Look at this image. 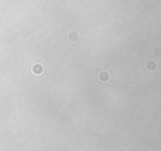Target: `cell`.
I'll return each instance as SVG.
<instances>
[{
    "label": "cell",
    "mask_w": 161,
    "mask_h": 151,
    "mask_svg": "<svg viewBox=\"0 0 161 151\" xmlns=\"http://www.w3.org/2000/svg\"><path fill=\"white\" fill-rule=\"evenodd\" d=\"M97 79H99L102 84H106V82H109V81H110V72H109V71H106V69L100 71V72L97 73Z\"/></svg>",
    "instance_id": "cell-1"
},
{
    "label": "cell",
    "mask_w": 161,
    "mask_h": 151,
    "mask_svg": "<svg viewBox=\"0 0 161 151\" xmlns=\"http://www.w3.org/2000/svg\"><path fill=\"white\" fill-rule=\"evenodd\" d=\"M32 73H34V75H43V73H44V67H43V64H34V65H32Z\"/></svg>",
    "instance_id": "cell-2"
},
{
    "label": "cell",
    "mask_w": 161,
    "mask_h": 151,
    "mask_svg": "<svg viewBox=\"0 0 161 151\" xmlns=\"http://www.w3.org/2000/svg\"><path fill=\"white\" fill-rule=\"evenodd\" d=\"M145 69L150 71V72H151V71H156V69H157V62L153 61V59H148V61L145 62Z\"/></svg>",
    "instance_id": "cell-3"
},
{
    "label": "cell",
    "mask_w": 161,
    "mask_h": 151,
    "mask_svg": "<svg viewBox=\"0 0 161 151\" xmlns=\"http://www.w3.org/2000/svg\"><path fill=\"white\" fill-rule=\"evenodd\" d=\"M69 41H78L79 40V37H78V33L76 31H72V33H69Z\"/></svg>",
    "instance_id": "cell-4"
}]
</instances>
